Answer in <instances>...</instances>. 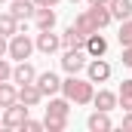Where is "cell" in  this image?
<instances>
[{
  "label": "cell",
  "mask_w": 132,
  "mask_h": 132,
  "mask_svg": "<svg viewBox=\"0 0 132 132\" xmlns=\"http://www.w3.org/2000/svg\"><path fill=\"white\" fill-rule=\"evenodd\" d=\"M34 49L43 52V55H52V52L62 49V37L55 34V28H52V31H37V37H34Z\"/></svg>",
  "instance_id": "4"
},
{
  "label": "cell",
  "mask_w": 132,
  "mask_h": 132,
  "mask_svg": "<svg viewBox=\"0 0 132 132\" xmlns=\"http://www.w3.org/2000/svg\"><path fill=\"white\" fill-rule=\"evenodd\" d=\"M120 62L126 68H132V46H123V55H120Z\"/></svg>",
  "instance_id": "28"
},
{
  "label": "cell",
  "mask_w": 132,
  "mask_h": 132,
  "mask_svg": "<svg viewBox=\"0 0 132 132\" xmlns=\"http://www.w3.org/2000/svg\"><path fill=\"white\" fill-rule=\"evenodd\" d=\"M37 89L43 92V98H49V95H59L62 92V77L55 74V71H43V74H37Z\"/></svg>",
  "instance_id": "6"
},
{
  "label": "cell",
  "mask_w": 132,
  "mask_h": 132,
  "mask_svg": "<svg viewBox=\"0 0 132 132\" xmlns=\"http://www.w3.org/2000/svg\"><path fill=\"white\" fill-rule=\"evenodd\" d=\"M28 117H31V108L15 98L12 104L3 108V117H0V120H3V129H22V123H25Z\"/></svg>",
  "instance_id": "3"
},
{
  "label": "cell",
  "mask_w": 132,
  "mask_h": 132,
  "mask_svg": "<svg viewBox=\"0 0 132 132\" xmlns=\"http://www.w3.org/2000/svg\"><path fill=\"white\" fill-rule=\"evenodd\" d=\"M123 129L132 132V111H123Z\"/></svg>",
  "instance_id": "29"
},
{
  "label": "cell",
  "mask_w": 132,
  "mask_h": 132,
  "mask_svg": "<svg viewBox=\"0 0 132 132\" xmlns=\"http://www.w3.org/2000/svg\"><path fill=\"white\" fill-rule=\"evenodd\" d=\"M71 114V101L65 95H49V104H46V117H68Z\"/></svg>",
  "instance_id": "16"
},
{
  "label": "cell",
  "mask_w": 132,
  "mask_h": 132,
  "mask_svg": "<svg viewBox=\"0 0 132 132\" xmlns=\"http://www.w3.org/2000/svg\"><path fill=\"white\" fill-rule=\"evenodd\" d=\"M117 40H120V46H132V15L120 22V31H117Z\"/></svg>",
  "instance_id": "22"
},
{
  "label": "cell",
  "mask_w": 132,
  "mask_h": 132,
  "mask_svg": "<svg viewBox=\"0 0 132 132\" xmlns=\"http://www.w3.org/2000/svg\"><path fill=\"white\" fill-rule=\"evenodd\" d=\"M3 3H6V0H0V6H3Z\"/></svg>",
  "instance_id": "34"
},
{
  "label": "cell",
  "mask_w": 132,
  "mask_h": 132,
  "mask_svg": "<svg viewBox=\"0 0 132 132\" xmlns=\"http://www.w3.org/2000/svg\"><path fill=\"white\" fill-rule=\"evenodd\" d=\"M15 98L22 101V104H28V108H37L43 101V92L37 89V83H25V86H19V95Z\"/></svg>",
  "instance_id": "14"
},
{
  "label": "cell",
  "mask_w": 132,
  "mask_h": 132,
  "mask_svg": "<svg viewBox=\"0 0 132 132\" xmlns=\"http://www.w3.org/2000/svg\"><path fill=\"white\" fill-rule=\"evenodd\" d=\"M34 52V40L28 37V31H19L9 37V49H6V55L12 59V62H25V59H31Z\"/></svg>",
  "instance_id": "2"
},
{
  "label": "cell",
  "mask_w": 132,
  "mask_h": 132,
  "mask_svg": "<svg viewBox=\"0 0 132 132\" xmlns=\"http://www.w3.org/2000/svg\"><path fill=\"white\" fill-rule=\"evenodd\" d=\"M83 71H86V77H89L92 83H108V80H111V74H114V68L108 65L104 59H89Z\"/></svg>",
  "instance_id": "7"
},
{
  "label": "cell",
  "mask_w": 132,
  "mask_h": 132,
  "mask_svg": "<svg viewBox=\"0 0 132 132\" xmlns=\"http://www.w3.org/2000/svg\"><path fill=\"white\" fill-rule=\"evenodd\" d=\"M92 104H95V111H114L117 108V92H111V89H98L95 95H92Z\"/></svg>",
  "instance_id": "17"
},
{
  "label": "cell",
  "mask_w": 132,
  "mask_h": 132,
  "mask_svg": "<svg viewBox=\"0 0 132 132\" xmlns=\"http://www.w3.org/2000/svg\"><path fill=\"white\" fill-rule=\"evenodd\" d=\"M86 129L89 132H111L114 129V120H111L108 111H92L89 120H86Z\"/></svg>",
  "instance_id": "10"
},
{
  "label": "cell",
  "mask_w": 132,
  "mask_h": 132,
  "mask_svg": "<svg viewBox=\"0 0 132 132\" xmlns=\"http://www.w3.org/2000/svg\"><path fill=\"white\" fill-rule=\"evenodd\" d=\"M86 12H89V19L95 22V28H98V31H101V28H108V25L114 22V15H111L108 3H92V6H89Z\"/></svg>",
  "instance_id": "11"
},
{
  "label": "cell",
  "mask_w": 132,
  "mask_h": 132,
  "mask_svg": "<svg viewBox=\"0 0 132 132\" xmlns=\"http://www.w3.org/2000/svg\"><path fill=\"white\" fill-rule=\"evenodd\" d=\"M9 12H12L19 22H28V19H34V12H37V3H34V0H12V3H9Z\"/></svg>",
  "instance_id": "15"
},
{
  "label": "cell",
  "mask_w": 132,
  "mask_h": 132,
  "mask_svg": "<svg viewBox=\"0 0 132 132\" xmlns=\"http://www.w3.org/2000/svg\"><path fill=\"white\" fill-rule=\"evenodd\" d=\"M62 95H65L71 104H92V95H95V83L89 77H80V74H68L62 80Z\"/></svg>",
  "instance_id": "1"
},
{
  "label": "cell",
  "mask_w": 132,
  "mask_h": 132,
  "mask_svg": "<svg viewBox=\"0 0 132 132\" xmlns=\"http://www.w3.org/2000/svg\"><path fill=\"white\" fill-rule=\"evenodd\" d=\"M43 129H49V132H65V129H68V117H43Z\"/></svg>",
  "instance_id": "23"
},
{
  "label": "cell",
  "mask_w": 132,
  "mask_h": 132,
  "mask_svg": "<svg viewBox=\"0 0 132 132\" xmlns=\"http://www.w3.org/2000/svg\"><path fill=\"white\" fill-rule=\"evenodd\" d=\"M86 3H89V6H92V3H108V0H86Z\"/></svg>",
  "instance_id": "32"
},
{
  "label": "cell",
  "mask_w": 132,
  "mask_h": 132,
  "mask_svg": "<svg viewBox=\"0 0 132 132\" xmlns=\"http://www.w3.org/2000/svg\"><path fill=\"white\" fill-rule=\"evenodd\" d=\"M89 62V55H86V49H65L62 52V68H65V74H80L83 68Z\"/></svg>",
  "instance_id": "5"
},
{
  "label": "cell",
  "mask_w": 132,
  "mask_h": 132,
  "mask_svg": "<svg viewBox=\"0 0 132 132\" xmlns=\"http://www.w3.org/2000/svg\"><path fill=\"white\" fill-rule=\"evenodd\" d=\"M3 80H12V65H9L6 55H0V83Z\"/></svg>",
  "instance_id": "24"
},
{
  "label": "cell",
  "mask_w": 132,
  "mask_h": 132,
  "mask_svg": "<svg viewBox=\"0 0 132 132\" xmlns=\"http://www.w3.org/2000/svg\"><path fill=\"white\" fill-rule=\"evenodd\" d=\"M22 129H25V132H40V129H43V120H31V117H28V120L22 123Z\"/></svg>",
  "instance_id": "25"
},
{
  "label": "cell",
  "mask_w": 132,
  "mask_h": 132,
  "mask_svg": "<svg viewBox=\"0 0 132 132\" xmlns=\"http://www.w3.org/2000/svg\"><path fill=\"white\" fill-rule=\"evenodd\" d=\"M117 95H132V77H126L123 83H120V92Z\"/></svg>",
  "instance_id": "27"
},
{
  "label": "cell",
  "mask_w": 132,
  "mask_h": 132,
  "mask_svg": "<svg viewBox=\"0 0 132 132\" xmlns=\"http://www.w3.org/2000/svg\"><path fill=\"white\" fill-rule=\"evenodd\" d=\"M6 49H9V37L0 34V55H6Z\"/></svg>",
  "instance_id": "30"
},
{
  "label": "cell",
  "mask_w": 132,
  "mask_h": 132,
  "mask_svg": "<svg viewBox=\"0 0 132 132\" xmlns=\"http://www.w3.org/2000/svg\"><path fill=\"white\" fill-rule=\"evenodd\" d=\"M59 37H62V49H83V46H86V34H80L74 25L65 28Z\"/></svg>",
  "instance_id": "13"
},
{
  "label": "cell",
  "mask_w": 132,
  "mask_h": 132,
  "mask_svg": "<svg viewBox=\"0 0 132 132\" xmlns=\"http://www.w3.org/2000/svg\"><path fill=\"white\" fill-rule=\"evenodd\" d=\"M0 126H3V120H0Z\"/></svg>",
  "instance_id": "35"
},
{
  "label": "cell",
  "mask_w": 132,
  "mask_h": 132,
  "mask_svg": "<svg viewBox=\"0 0 132 132\" xmlns=\"http://www.w3.org/2000/svg\"><path fill=\"white\" fill-rule=\"evenodd\" d=\"M37 6H59V0H34Z\"/></svg>",
  "instance_id": "31"
},
{
  "label": "cell",
  "mask_w": 132,
  "mask_h": 132,
  "mask_svg": "<svg viewBox=\"0 0 132 132\" xmlns=\"http://www.w3.org/2000/svg\"><path fill=\"white\" fill-rule=\"evenodd\" d=\"M74 28H77L80 34H86V37H89V34H95V31H98V28H95V22L89 19V12H86V9L74 15Z\"/></svg>",
  "instance_id": "20"
},
{
  "label": "cell",
  "mask_w": 132,
  "mask_h": 132,
  "mask_svg": "<svg viewBox=\"0 0 132 132\" xmlns=\"http://www.w3.org/2000/svg\"><path fill=\"white\" fill-rule=\"evenodd\" d=\"M15 95H19V86H15L12 80H3V83H0V108L12 104V101H15Z\"/></svg>",
  "instance_id": "21"
},
{
  "label": "cell",
  "mask_w": 132,
  "mask_h": 132,
  "mask_svg": "<svg viewBox=\"0 0 132 132\" xmlns=\"http://www.w3.org/2000/svg\"><path fill=\"white\" fill-rule=\"evenodd\" d=\"M83 49H86V55H89V59H104V52H108V40L95 31V34H89V37H86V46H83Z\"/></svg>",
  "instance_id": "12"
},
{
  "label": "cell",
  "mask_w": 132,
  "mask_h": 132,
  "mask_svg": "<svg viewBox=\"0 0 132 132\" xmlns=\"http://www.w3.org/2000/svg\"><path fill=\"white\" fill-rule=\"evenodd\" d=\"M19 31H25V28H22V22H19L9 9H6V12H0V34H3V37H12V34H19Z\"/></svg>",
  "instance_id": "18"
},
{
  "label": "cell",
  "mask_w": 132,
  "mask_h": 132,
  "mask_svg": "<svg viewBox=\"0 0 132 132\" xmlns=\"http://www.w3.org/2000/svg\"><path fill=\"white\" fill-rule=\"evenodd\" d=\"M108 9L117 22H123V19L132 15V0H108Z\"/></svg>",
  "instance_id": "19"
},
{
  "label": "cell",
  "mask_w": 132,
  "mask_h": 132,
  "mask_svg": "<svg viewBox=\"0 0 132 132\" xmlns=\"http://www.w3.org/2000/svg\"><path fill=\"white\" fill-rule=\"evenodd\" d=\"M55 22H59L55 6H37V12H34V25H37V31H52Z\"/></svg>",
  "instance_id": "9"
},
{
  "label": "cell",
  "mask_w": 132,
  "mask_h": 132,
  "mask_svg": "<svg viewBox=\"0 0 132 132\" xmlns=\"http://www.w3.org/2000/svg\"><path fill=\"white\" fill-rule=\"evenodd\" d=\"M117 108H123V111H132V95H117Z\"/></svg>",
  "instance_id": "26"
},
{
  "label": "cell",
  "mask_w": 132,
  "mask_h": 132,
  "mask_svg": "<svg viewBox=\"0 0 132 132\" xmlns=\"http://www.w3.org/2000/svg\"><path fill=\"white\" fill-rule=\"evenodd\" d=\"M71 3H80V0H71Z\"/></svg>",
  "instance_id": "33"
},
{
  "label": "cell",
  "mask_w": 132,
  "mask_h": 132,
  "mask_svg": "<svg viewBox=\"0 0 132 132\" xmlns=\"http://www.w3.org/2000/svg\"><path fill=\"white\" fill-rule=\"evenodd\" d=\"M34 80H37V68H34L28 59L12 65V83H15V86H25V83H34Z\"/></svg>",
  "instance_id": "8"
}]
</instances>
